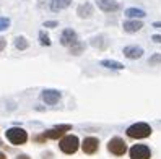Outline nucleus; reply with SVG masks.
<instances>
[{"label": "nucleus", "instance_id": "1", "mask_svg": "<svg viewBox=\"0 0 161 159\" xmlns=\"http://www.w3.org/2000/svg\"><path fill=\"white\" fill-rule=\"evenodd\" d=\"M5 138H7V141L13 146H23V145L28 143L30 135H28V132L21 127H12L5 132Z\"/></svg>", "mask_w": 161, "mask_h": 159}, {"label": "nucleus", "instance_id": "2", "mask_svg": "<svg viewBox=\"0 0 161 159\" xmlns=\"http://www.w3.org/2000/svg\"><path fill=\"white\" fill-rule=\"evenodd\" d=\"M125 133L132 140H145V138H148L151 133H153V130H151V127L148 124H145V122H137L134 125H130L125 130Z\"/></svg>", "mask_w": 161, "mask_h": 159}, {"label": "nucleus", "instance_id": "3", "mask_svg": "<svg viewBox=\"0 0 161 159\" xmlns=\"http://www.w3.org/2000/svg\"><path fill=\"white\" fill-rule=\"evenodd\" d=\"M80 146H81V143H80L78 136H75V135H65L59 141V149L64 154H69V156L77 153Z\"/></svg>", "mask_w": 161, "mask_h": 159}, {"label": "nucleus", "instance_id": "4", "mask_svg": "<svg viewBox=\"0 0 161 159\" xmlns=\"http://www.w3.org/2000/svg\"><path fill=\"white\" fill-rule=\"evenodd\" d=\"M108 151L112 154V156H124L125 153H129V148H127V143L124 141V138L120 136H112L109 141H108Z\"/></svg>", "mask_w": 161, "mask_h": 159}, {"label": "nucleus", "instance_id": "5", "mask_svg": "<svg viewBox=\"0 0 161 159\" xmlns=\"http://www.w3.org/2000/svg\"><path fill=\"white\" fill-rule=\"evenodd\" d=\"M81 151L86 154V156H93L99 151V138L96 136H86L81 141Z\"/></svg>", "mask_w": 161, "mask_h": 159}, {"label": "nucleus", "instance_id": "6", "mask_svg": "<svg viewBox=\"0 0 161 159\" xmlns=\"http://www.w3.org/2000/svg\"><path fill=\"white\" fill-rule=\"evenodd\" d=\"M130 159H150L151 157V149L147 145H134L129 149Z\"/></svg>", "mask_w": 161, "mask_h": 159}, {"label": "nucleus", "instance_id": "7", "mask_svg": "<svg viewBox=\"0 0 161 159\" xmlns=\"http://www.w3.org/2000/svg\"><path fill=\"white\" fill-rule=\"evenodd\" d=\"M72 130V125H57L54 128H49L46 130L44 135L47 140H62L65 135H67V132H70Z\"/></svg>", "mask_w": 161, "mask_h": 159}, {"label": "nucleus", "instance_id": "8", "mask_svg": "<svg viewBox=\"0 0 161 159\" xmlns=\"http://www.w3.org/2000/svg\"><path fill=\"white\" fill-rule=\"evenodd\" d=\"M80 41H78V34L75 33L73 29L67 28V29H64L62 34H60V44L65 45V47H73V45H77Z\"/></svg>", "mask_w": 161, "mask_h": 159}, {"label": "nucleus", "instance_id": "9", "mask_svg": "<svg viewBox=\"0 0 161 159\" xmlns=\"http://www.w3.org/2000/svg\"><path fill=\"white\" fill-rule=\"evenodd\" d=\"M41 98H42V101L46 102V104L54 106V104H57V102L60 101V93L57 89H44Z\"/></svg>", "mask_w": 161, "mask_h": 159}, {"label": "nucleus", "instance_id": "10", "mask_svg": "<svg viewBox=\"0 0 161 159\" xmlns=\"http://www.w3.org/2000/svg\"><path fill=\"white\" fill-rule=\"evenodd\" d=\"M98 3V8L101 12H106V13H111V12H117L120 5L116 2V0H96Z\"/></svg>", "mask_w": 161, "mask_h": 159}, {"label": "nucleus", "instance_id": "11", "mask_svg": "<svg viewBox=\"0 0 161 159\" xmlns=\"http://www.w3.org/2000/svg\"><path fill=\"white\" fill-rule=\"evenodd\" d=\"M122 54H124L127 59L137 60V59H140L142 55H143V49H142V47H138V45H127V47H124Z\"/></svg>", "mask_w": 161, "mask_h": 159}, {"label": "nucleus", "instance_id": "12", "mask_svg": "<svg viewBox=\"0 0 161 159\" xmlns=\"http://www.w3.org/2000/svg\"><path fill=\"white\" fill-rule=\"evenodd\" d=\"M122 28H124L125 33H137V31H140L142 28H143V23H142V21H137V20H135V21L130 20V21H124Z\"/></svg>", "mask_w": 161, "mask_h": 159}, {"label": "nucleus", "instance_id": "13", "mask_svg": "<svg viewBox=\"0 0 161 159\" xmlns=\"http://www.w3.org/2000/svg\"><path fill=\"white\" fill-rule=\"evenodd\" d=\"M77 15L80 18H90L93 15V5L91 3H81L78 8H77Z\"/></svg>", "mask_w": 161, "mask_h": 159}, {"label": "nucleus", "instance_id": "14", "mask_svg": "<svg viewBox=\"0 0 161 159\" xmlns=\"http://www.w3.org/2000/svg\"><path fill=\"white\" fill-rule=\"evenodd\" d=\"M72 0H51V10L52 12H60L64 8L70 7Z\"/></svg>", "mask_w": 161, "mask_h": 159}, {"label": "nucleus", "instance_id": "15", "mask_svg": "<svg viewBox=\"0 0 161 159\" xmlns=\"http://www.w3.org/2000/svg\"><path fill=\"white\" fill-rule=\"evenodd\" d=\"M99 63H101V67L111 68V70H124V68H125L124 63H120V62H117V60H101Z\"/></svg>", "mask_w": 161, "mask_h": 159}, {"label": "nucleus", "instance_id": "16", "mask_svg": "<svg viewBox=\"0 0 161 159\" xmlns=\"http://www.w3.org/2000/svg\"><path fill=\"white\" fill-rule=\"evenodd\" d=\"M15 47L18 50H26L28 47H30V42H28V39L25 36H16L15 37Z\"/></svg>", "mask_w": 161, "mask_h": 159}, {"label": "nucleus", "instance_id": "17", "mask_svg": "<svg viewBox=\"0 0 161 159\" xmlns=\"http://www.w3.org/2000/svg\"><path fill=\"white\" fill-rule=\"evenodd\" d=\"M125 16H129V18H143V16H147V13L143 10H140V8H127Z\"/></svg>", "mask_w": 161, "mask_h": 159}, {"label": "nucleus", "instance_id": "18", "mask_svg": "<svg viewBox=\"0 0 161 159\" xmlns=\"http://www.w3.org/2000/svg\"><path fill=\"white\" fill-rule=\"evenodd\" d=\"M91 45H94V47H98V49H106V42H104V37L103 36H96V37H93L91 39Z\"/></svg>", "mask_w": 161, "mask_h": 159}, {"label": "nucleus", "instance_id": "19", "mask_svg": "<svg viewBox=\"0 0 161 159\" xmlns=\"http://www.w3.org/2000/svg\"><path fill=\"white\" fill-rule=\"evenodd\" d=\"M39 42L42 45H46V47H49V45H51V39H49V36H47L46 31H39Z\"/></svg>", "mask_w": 161, "mask_h": 159}, {"label": "nucleus", "instance_id": "20", "mask_svg": "<svg viewBox=\"0 0 161 159\" xmlns=\"http://www.w3.org/2000/svg\"><path fill=\"white\" fill-rule=\"evenodd\" d=\"M83 50H85V44L78 42L77 45H73V47L70 49V54H72V55H80Z\"/></svg>", "mask_w": 161, "mask_h": 159}, {"label": "nucleus", "instance_id": "21", "mask_svg": "<svg viewBox=\"0 0 161 159\" xmlns=\"http://www.w3.org/2000/svg\"><path fill=\"white\" fill-rule=\"evenodd\" d=\"M10 28V20L7 16H0V31H5Z\"/></svg>", "mask_w": 161, "mask_h": 159}, {"label": "nucleus", "instance_id": "22", "mask_svg": "<svg viewBox=\"0 0 161 159\" xmlns=\"http://www.w3.org/2000/svg\"><path fill=\"white\" fill-rule=\"evenodd\" d=\"M33 141H34L36 145H44V143L47 141V138H46V135H44V133H41V135L37 133V135H34V136H33Z\"/></svg>", "mask_w": 161, "mask_h": 159}, {"label": "nucleus", "instance_id": "23", "mask_svg": "<svg viewBox=\"0 0 161 159\" xmlns=\"http://www.w3.org/2000/svg\"><path fill=\"white\" fill-rule=\"evenodd\" d=\"M150 65H156V63H161V54H155L150 57Z\"/></svg>", "mask_w": 161, "mask_h": 159}, {"label": "nucleus", "instance_id": "24", "mask_svg": "<svg viewBox=\"0 0 161 159\" xmlns=\"http://www.w3.org/2000/svg\"><path fill=\"white\" fill-rule=\"evenodd\" d=\"M57 24H59L57 21H46V23H44L42 26H44V28H55Z\"/></svg>", "mask_w": 161, "mask_h": 159}, {"label": "nucleus", "instance_id": "25", "mask_svg": "<svg viewBox=\"0 0 161 159\" xmlns=\"http://www.w3.org/2000/svg\"><path fill=\"white\" fill-rule=\"evenodd\" d=\"M5 45H7V39L5 37H0V52L5 49Z\"/></svg>", "mask_w": 161, "mask_h": 159}, {"label": "nucleus", "instance_id": "26", "mask_svg": "<svg viewBox=\"0 0 161 159\" xmlns=\"http://www.w3.org/2000/svg\"><path fill=\"white\" fill-rule=\"evenodd\" d=\"M42 159H54V154L51 151H46V153H42Z\"/></svg>", "mask_w": 161, "mask_h": 159}, {"label": "nucleus", "instance_id": "27", "mask_svg": "<svg viewBox=\"0 0 161 159\" xmlns=\"http://www.w3.org/2000/svg\"><path fill=\"white\" fill-rule=\"evenodd\" d=\"M151 39H153L155 42H159L161 44V36L159 34H153V36H151Z\"/></svg>", "mask_w": 161, "mask_h": 159}, {"label": "nucleus", "instance_id": "28", "mask_svg": "<svg viewBox=\"0 0 161 159\" xmlns=\"http://www.w3.org/2000/svg\"><path fill=\"white\" fill-rule=\"evenodd\" d=\"M16 159H31V156H28V154L21 153V154H18V156H16Z\"/></svg>", "mask_w": 161, "mask_h": 159}, {"label": "nucleus", "instance_id": "29", "mask_svg": "<svg viewBox=\"0 0 161 159\" xmlns=\"http://www.w3.org/2000/svg\"><path fill=\"white\" fill-rule=\"evenodd\" d=\"M0 159H8V157H7V154H5L3 151H0Z\"/></svg>", "mask_w": 161, "mask_h": 159}, {"label": "nucleus", "instance_id": "30", "mask_svg": "<svg viewBox=\"0 0 161 159\" xmlns=\"http://www.w3.org/2000/svg\"><path fill=\"white\" fill-rule=\"evenodd\" d=\"M153 26H155V28H161V23H159V21H155Z\"/></svg>", "mask_w": 161, "mask_h": 159}]
</instances>
